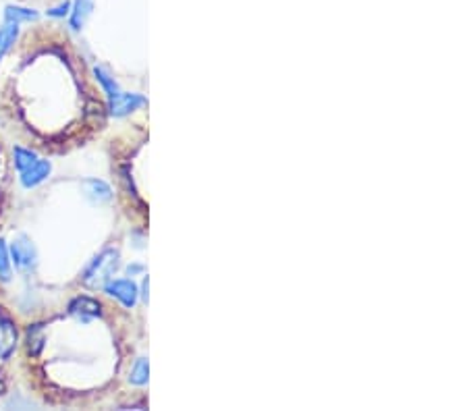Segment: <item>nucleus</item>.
<instances>
[{"label": "nucleus", "instance_id": "1", "mask_svg": "<svg viewBox=\"0 0 467 411\" xmlns=\"http://www.w3.org/2000/svg\"><path fill=\"white\" fill-rule=\"evenodd\" d=\"M0 121L29 150L58 152L104 125V104L86 86L67 36L34 25L0 50Z\"/></svg>", "mask_w": 467, "mask_h": 411}, {"label": "nucleus", "instance_id": "2", "mask_svg": "<svg viewBox=\"0 0 467 411\" xmlns=\"http://www.w3.org/2000/svg\"><path fill=\"white\" fill-rule=\"evenodd\" d=\"M19 326L9 312V308L0 299V397L6 392V380H4V367L15 357L19 347Z\"/></svg>", "mask_w": 467, "mask_h": 411}, {"label": "nucleus", "instance_id": "3", "mask_svg": "<svg viewBox=\"0 0 467 411\" xmlns=\"http://www.w3.org/2000/svg\"><path fill=\"white\" fill-rule=\"evenodd\" d=\"M9 185H11V158L4 148V141L0 139V225L6 214V202H9Z\"/></svg>", "mask_w": 467, "mask_h": 411}, {"label": "nucleus", "instance_id": "4", "mask_svg": "<svg viewBox=\"0 0 467 411\" xmlns=\"http://www.w3.org/2000/svg\"><path fill=\"white\" fill-rule=\"evenodd\" d=\"M145 104V100L141 96H135V93H117L111 98V113L117 114V116H123V114H129L131 111L140 108Z\"/></svg>", "mask_w": 467, "mask_h": 411}, {"label": "nucleus", "instance_id": "5", "mask_svg": "<svg viewBox=\"0 0 467 411\" xmlns=\"http://www.w3.org/2000/svg\"><path fill=\"white\" fill-rule=\"evenodd\" d=\"M111 295H115L117 299H120L125 305H133L135 301H138V287L131 283V280H117V283H113L108 289H106Z\"/></svg>", "mask_w": 467, "mask_h": 411}, {"label": "nucleus", "instance_id": "6", "mask_svg": "<svg viewBox=\"0 0 467 411\" xmlns=\"http://www.w3.org/2000/svg\"><path fill=\"white\" fill-rule=\"evenodd\" d=\"M93 9V0H77V4H75V11H73V27L75 29H81V25L86 23V19L90 17V13H92Z\"/></svg>", "mask_w": 467, "mask_h": 411}, {"label": "nucleus", "instance_id": "7", "mask_svg": "<svg viewBox=\"0 0 467 411\" xmlns=\"http://www.w3.org/2000/svg\"><path fill=\"white\" fill-rule=\"evenodd\" d=\"M13 255H15V260H17L19 266H29V264L34 262V258H36L34 248H31L27 241H17V243L13 245Z\"/></svg>", "mask_w": 467, "mask_h": 411}, {"label": "nucleus", "instance_id": "8", "mask_svg": "<svg viewBox=\"0 0 467 411\" xmlns=\"http://www.w3.org/2000/svg\"><path fill=\"white\" fill-rule=\"evenodd\" d=\"M50 173V164L48 162H36L31 171H25L24 183L25 185H36L40 183Z\"/></svg>", "mask_w": 467, "mask_h": 411}, {"label": "nucleus", "instance_id": "9", "mask_svg": "<svg viewBox=\"0 0 467 411\" xmlns=\"http://www.w3.org/2000/svg\"><path fill=\"white\" fill-rule=\"evenodd\" d=\"M148 374H150V365L145 360H138V364L131 372V382L133 385H145L148 382Z\"/></svg>", "mask_w": 467, "mask_h": 411}, {"label": "nucleus", "instance_id": "10", "mask_svg": "<svg viewBox=\"0 0 467 411\" xmlns=\"http://www.w3.org/2000/svg\"><path fill=\"white\" fill-rule=\"evenodd\" d=\"M86 187L92 189V196L96 198V200H100V202L111 200V189H108V185H104V183L100 181H90Z\"/></svg>", "mask_w": 467, "mask_h": 411}, {"label": "nucleus", "instance_id": "11", "mask_svg": "<svg viewBox=\"0 0 467 411\" xmlns=\"http://www.w3.org/2000/svg\"><path fill=\"white\" fill-rule=\"evenodd\" d=\"M25 2H38V0H25ZM42 2H50V0H42Z\"/></svg>", "mask_w": 467, "mask_h": 411}]
</instances>
